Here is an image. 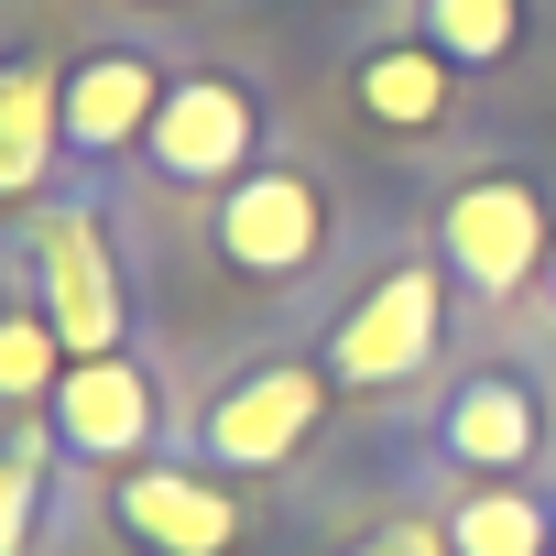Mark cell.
Wrapping results in <instances>:
<instances>
[{"instance_id": "6da1fadb", "label": "cell", "mask_w": 556, "mask_h": 556, "mask_svg": "<svg viewBox=\"0 0 556 556\" xmlns=\"http://www.w3.org/2000/svg\"><path fill=\"white\" fill-rule=\"evenodd\" d=\"M34 262H45V328L77 350V361H110L121 350V273H110V240L88 207H55L34 229Z\"/></svg>"}, {"instance_id": "7a4b0ae2", "label": "cell", "mask_w": 556, "mask_h": 556, "mask_svg": "<svg viewBox=\"0 0 556 556\" xmlns=\"http://www.w3.org/2000/svg\"><path fill=\"white\" fill-rule=\"evenodd\" d=\"M426 350H437V273H426V262H404V273H382V285L339 317L328 371H339V382H361V393H382V382H415V371H426Z\"/></svg>"}, {"instance_id": "3957f363", "label": "cell", "mask_w": 556, "mask_h": 556, "mask_svg": "<svg viewBox=\"0 0 556 556\" xmlns=\"http://www.w3.org/2000/svg\"><path fill=\"white\" fill-rule=\"evenodd\" d=\"M328 240V207L306 175H240L218 197V262L229 273H306Z\"/></svg>"}, {"instance_id": "277c9868", "label": "cell", "mask_w": 556, "mask_h": 556, "mask_svg": "<svg viewBox=\"0 0 556 556\" xmlns=\"http://www.w3.org/2000/svg\"><path fill=\"white\" fill-rule=\"evenodd\" d=\"M317 415H328V382H317L306 361H273V371H251V382L207 415V458H218V469H273V458L306 447Z\"/></svg>"}, {"instance_id": "5b68a950", "label": "cell", "mask_w": 556, "mask_h": 556, "mask_svg": "<svg viewBox=\"0 0 556 556\" xmlns=\"http://www.w3.org/2000/svg\"><path fill=\"white\" fill-rule=\"evenodd\" d=\"M447 262L469 273V285L513 295L523 273L545 262V207H534V186H513V175L458 186V197H447Z\"/></svg>"}, {"instance_id": "8992f818", "label": "cell", "mask_w": 556, "mask_h": 556, "mask_svg": "<svg viewBox=\"0 0 556 556\" xmlns=\"http://www.w3.org/2000/svg\"><path fill=\"white\" fill-rule=\"evenodd\" d=\"M142 153H153L164 175H186V186L240 175V153H251V99H240L229 77H186V88H164V121H153Z\"/></svg>"}, {"instance_id": "52a82bcc", "label": "cell", "mask_w": 556, "mask_h": 556, "mask_svg": "<svg viewBox=\"0 0 556 556\" xmlns=\"http://www.w3.org/2000/svg\"><path fill=\"white\" fill-rule=\"evenodd\" d=\"M121 523H131L153 556H229V545H240L229 491H207L197 469H131V480H121Z\"/></svg>"}, {"instance_id": "ba28073f", "label": "cell", "mask_w": 556, "mask_h": 556, "mask_svg": "<svg viewBox=\"0 0 556 556\" xmlns=\"http://www.w3.org/2000/svg\"><path fill=\"white\" fill-rule=\"evenodd\" d=\"M153 121H164V77H153V55H88V66L66 77V142H77V153L153 142Z\"/></svg>"}, {"instance_id": "9c48e42d", "label": "cell", "mask_w": 556, "mask_h": 556, "mask_svg": "<svg viewBox=\"0 0 556 556\" xmlns=\"http://www.w3.org/2000/svg\"><path fill=\"white\" fill-rule=\"evenodd\" d=\"M55 426H66V447H88V458H142V437H153V382L110 350V361H77L66 382H55Z\"/></svg>"}, {"instance_id": "30bf717a", "label": "cell", "mask_w": 556, "mask_h": 556, "mask_svg": "<svg viewBox=\"0 0 556 556\" xmlns=\"http://www.w3.org/2000/svg\"><path fill=\"white\" fill-rule=\"evenodd\" d=\"M55 142H66V77H45V66H0V197L45 186Z\"/></svg>"}, {"instance_id": "8fae6325", "label": "cell", "mask_w": 556, "mask_h": 556, "mask_svg": "<svg viewBox=\"0 0 556 556\" xmlns=\"http://www.w3.org/2000/svg\"><path fill=\"white\" fill-rule=\"evenodd\" d=\"M361 110L393 121V131H426V121L447 110V55H437V45H382V55H361Z\"/></svg>"}, {"instance_id": "7c38bea8", "label": "cell", "mask_w": 556, "mask_h": 556, "mask_svg": "<svg viewBox=\"0 0 556 556\" xmlns=\"http://www.w3.org/2000/svg\"><path fill=\"white\" fill-rule=\"evenodd\" d=\"M447 447H458L469 469H523V458H534V404H523L513 382H469V393L447 404Z\"/></svg>"}, {"instance_id": "4fadbf2b", "label": "cell", "mask_w": 556, "mask_h": 556, "mask_svg": "<svg viewBox=\"0 0 556 556\" xmlns=\"http://www.w3.org/2000/svg\"><path fill=\"white\" fill-rule=\"evenodd\" d=\"M447 556H545V502L534 491H469L447 513Z\"/></svg>"}, {"instance_id": "5bb4252c", "label": "cell", "mask_w": 556, "mask_h": 556, "mask_svg": "<svg viewBox=\"0 0 556 556\" xmlns=\"http://www.w3.org/2000/svg\"><path fill=\"white\" fill-rule=\"evenodd\" d=\"M513 34H523L513 0H426V45H437L447 66H502Z\"/></svg>"}, {"instance_id": "9a60e30c", "label": "cell", "mask_w": 556, "mask_h": 556, "mask_svg": "<svg viewBox=\"0 0 556 556\" xmlns=\"http://www.w3.org/2000/svg\"><path fill=\"white\" fill-rule=\"evenodd\" d=\"M55 328L45 317H0V404H34V393H55L66 371H55Z\"/></svg>"}, {"instance_id": "2e32d148", "label": "cell", "mask_w": 556, "mask_h": 556, "mask_svg": "<svg viewBox=\"0 0 556 556\" xmlns=\"http://www.w3.org/2000/svg\"><path fill=\"white\" fill-rule=\"evenodd\" d=\"M34 491H45V437H12V447H0V556H23Z\"/></svg>"}, {"instance_id": "e0dca14e", "label": "cell", "mask_w": 556, "mask_h": 556, "mask_svg": "<svg viewBox=\"0 0 556 556\" xmlns=\"http://www.w3.org/2000/svg\"><path fill=\"white\" fill-rule=\"evenodd\" d=\"M361 556H437V534H426V523H393V534H371Z\"/></svg>"}]
</instances>
